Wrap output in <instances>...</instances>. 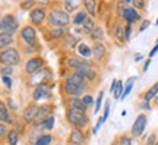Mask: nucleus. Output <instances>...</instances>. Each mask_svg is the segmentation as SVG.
Listing matches in <instances>:
<instances>
[{
  "label": "nucleus",
  "instance_id": "6e6552de",
  "mask_svg": "<svg viewBox=\"0 0 158 145\" xmlns=\"http://www.w3.org/2000/svg\"><path fill=\"white\" fill-rule=\"evenodd\" d=\"M18 29H19V21L16 19L15 15L7 13L0 19V32L15 34Z\"/></svg>",
  "mask_w": 158,
  "mask_h": 145
},
{
  "label": "nucleus",
  "instance_id": "3c124183",
  "mask_svg": "<svg viewBox=\"0 0 158 145\" xmlns=\"http://www.w3.org/2000/svg\"><path fill=\"white\" fill-rule=\"evenodd\" d=\"M141 107H142V109H145V110H149V109H151V104H149L148 101L143 100V101L141 103Z\"/></svg>",
  "mask_w": 158,
  "mask_h": 145
},
{
  "label": "nucleus",
  "instance_id": "dca6fc26",
  "mask_svg": "<svg viewBox=\"0 0 158 145\" xmlns=\"http://www.w3.org/2000/svg\"><path fill=\"white\" fill-rule=\"evenodd\" d=\"M69 34L68 28H48V31L45 32L47 40L48 41H60Z\"/></svg>",
  "mask_w": 158,
  "mask_h": 145
},
{
  "label": "nucleus",
  "instance_id": "c85d7f7f",
  "mask_svg": "<svg viewBox=\"0 0 158 145\" xmlns=\"http://www.w3.org/2000/svg\"><path fill=\"white\" fill-rule=\"evenodd\" d=\"M89 38L92 41H95V43H101L104 40V31H102L101 27H95V29L89 34Z\"/></svg>",
  "mask_w": 158,
  "mask_h": 145
},
{
  "label": "nucleus",
  "instance_id": "864d4df0",
  "mask_svg": "<svg viewBox=\"0 0 158 145\" xmlns=\"http://www.w3.org/2000/svg\"><path fill=\"white\" fill-rule=\"evenodd\" d=\"M116 87H117V79H114L113 82H111V87H110V92H111V94L114 92V89H116Z\"/></svg>",
  "mask_w": 158,
  "mask_h": 145
},
{
  "label": "nucleus",
  "instance_id": "423d86ee",
  "mask_svg": "<svg viewBox=\"0 0 158 145\" xmlns=\"http://www.w3.org/2000/svg\"><path fill=\"white\" fill-rule=\"evenodd\" d=\"M44 66H45V59L43 56H40V54H35V56L28 57V60L25 62V65H23V72H25L27 76H29V75L35 73L37 70L43 69Z\"/></svg>",
  "mask_w": 158,
  "mask_h": 145
},
{
  "label": "nucleus",
  "instance_id": "0eeeda50",
  "mask_svg": "<svg viewBox=\"0 0 158 145\" xmlns=\"http://www.w3.org/2000/svg\"><path fill=\"white\" fill-rule=\"evenodd\" d=\"M47 13H48V11L44 6H35L34 9L29 11V21L34 28H40L44 25V22L47 21Z\"/></svg>",
  "mask_w": 158,
  "mask_h": 145
},
{
  "label": "nucleus",
  "instance_id": "4d7b16f0",
  "mask_svg": "<svg viewBox=\"0 0 158 145\" xmlns=\"http://www.w3.org/2000/svg\"><path fill=\"white\" fill-rule=\"evenodd\" d=\"M141 59H143V56H142V54H136V56H135V62H141Z\"/></svg>",
  "mask_w": 158,
  "mask_h": 145
},
{
  "label": "nucleus",
  "instance_id": "bb28decb",
  "mask_svg": "<svg viewBox=\"0 0 158 145\" xmlns=\"http://www.w3.org/2000/svg\"><path fill=\"white\" fill-rule=\"evenodd\" d=\"M19 132L16 129H9V132L6 135V141H7V145H18L19 144Z\"/></svg>",
  "mask_w": 158,
  "mask_h": 145
},
{
  "label": "nucleus",
  "instance_id": "052dcab7",
  "mask_svg": "<svg viewBox=\"0 0 158 145\" xmlns=\"http://www.w3.org/2000/svg\"><path fill=\"white\" fill-rule=\"evenodd\" d=\"M68 145H73V144H68Z\"/></svg>",
  "mask_w": 158,
  "mask_h": 145
},
{
  "label": "nucleus",
  "instance_id": "473e14b6",
  "mask_svg": "<svg viewBox=\"0 0 158 145\" xmlns=\"http://www.w3.org/2000/svg\"><path fill=\"white\" fill-rule=\"evenodd\" d=\"M84 7L86 11V13H89L91 16H95L97 15V2H94V0H85Z\"/></svg>",
  "mask_w": 158,
  "mask_h": 145
},
{
  "label": "nucleus",
  "instance_id": "9d476101",
  "mask_svg": "<svg viewBox=\"0 0 158 145\" xmlns=\"http://www.w3.org/2000/svg\"><path fill=\"white\" fill-rule=\"evenodd\" d=\"M92 63L86 59H82L81 56L78 54H70V56L66 57V66L69 69H73V70H79L82 67H86V66H91Z\"/></svg>",
  "mask_w": 158,
  "mask_h": 145
},
{
  "label": "nucleus",
  "instance_id": "aec40b11",
  "mask_svg": "<svg viewBox=\"0 0 158 145\" xmlns=\"http://www.w3.org/2000/svg\"><path fill=\"white\" fill-rule=\"evenodd\" d=\"M106 53H107V49H106V45L102 44V43H95L94 47H92V57H94V60L95 62H101L106 56Z\"/></svg>",
  "mask_w": 158,
  "mask_h": 145
},
{
  "label": "nucleus",
  "instance_id": "5fc2aeb1",
  "mask_svg": "<svg viewBox=\"0 0 158 145\" xmlns=\"http://www.w3.org/2000/svg\"><path fill=\"white\" fill-rule=\"evenodd\" d=\"M149 65H151V60H147V62H145V65H143V72H147V70H148Z\"/></svg>",
  "mask_w": 158,
  "mask_h": 145
},
{
  "label": "nucleus",
  "instance_id": "4468645a",
  "mask_svg": "<svg viewBox=\"0 0 158 145\" xmlns=\"http://www.w3.org/2000/svg\"><path fill=\"white\" fill-rule=\"evenodd\" d=\"M145 128H147V116L145 114H139V116L136 117V120L133 122V125H132L130 132H132L133 136H141L143 134Z\"/></svg>",
  "mask_w": 158,
  "mask_h": 145
},
{
  "label": "nucleus",
  "instance_id": "412c9836",
  "mask_svg": "<svg viewBox=\"0 0 158 145\" xmlns=\"http://www.w3.org/2000/svg\"><path fill=\"white\" fill-rule=\"evenodd\" d=\"M75 72H79L85 79H86V82H94L97 79V70L91 66H86V67H82V69H79V70H75Z\"/></svg>",
  "mask_w": 158,
  "mask_h": 145
},
{
  "label": "nucleus",
  "instance_id": "c9c22d12",
  "mask_svg": "<svg viewBox=\"0 0 158 145\" xmlns=\"http://www.w3.org/2000/svg\"><path fill=\"white\" fill-rule=\"evenodd\" d=\"M81 100H82V103H84V106L86 107V109L92 107V104H94V98H92V95H89V94H85Z\"/></svg>",
  "mask_w": 158,
  "mask_h": 145
},
{
  "label": "nucleus",
  "instance_id": "ea45409f",
  "mask_svg": "<svg viewBox=\"0 0 158 145\" xmlns=\"http://www.w3.org/2000/svg\"><path fill=\"white\" fill-rule=\"evenodd\" d=\"M117 145H132V138L127 135H122L117 141Z\"/></svg>",
  "mask_w": 158,
  "mask_h": 145
},
{
  "label": "nucleus",
  "instance_id": "6ab92c4d",
  "mask_svg": "<svg viewBox=\"0 0 158 145\" xmlns=\"http://www.w3.org/2000/svg\"><path fill=\"white\" fill-rule=\"evenodd\" d=\"M66 106H68V109H73V110H78V112H82V113H86V110H88L84 106V103H82V100L79 97H68Z\"/></svg>",
  "mask_w": 158,
  "mask_h": 145
},
{
  "label": "nucleus",
  "instance_id": "de8ad7c7",
  "mask_svg": "<svg viewBox=\"0 0 158 145\" xmlns=\"http://www.w3.org/2000/svg\"><path fill=\"white\" fill-rule=\"evenodd\" d=\"M155 142H157V135L151 134L149 136H148V139H147V145H155Z\"/></svg>",
  "mask_w": 158,
  "mask_h": 145
},
{
  "label": "nucleus",
  "instance_id": "1a4fd4ad",
  "mask_svg": "<svg viewBox=\"0 0 158 145\" xmlns=\"http://www.w3.org/2000/svg\"><path fill=\"white\" fill-rule=\"evenodd\" d=\"M53 112H54V104H51V103H44V104H40V106H38V112H37V116H35V120H34V126L41 125V123L44 122L47 117L53 114Z\"/></svg>",
  "mask_w": 158,
  "mask_h": 145
},
{
  "label": "nucleus",
  "instance_id": "cd10ccee",
  "mask_svg": "<svg viewBox=\"0 0 158 145\" xmlns=\"http://www.w3.org/2000/svg\"><path fill=\"white\" fill-rule=\"evenodd\" d=\"M113 35H114V38H116V41H117L118 44L124 41V28L120 25V23H116L114 31H113Z\"/></svg>",
  "mask_w": 158,
  "mask_h": 145
},
{
  "label": "nucleus",
  "instance_id": "a19ab883",
  "mask_svg": "<svg viewBox=\"0 0 158 145\" xmlns=\"http://www.w3.org/2000/svg\"><path fill=\"white\" fill-rule=\"evenodd\" d=\"M35 6H37V2H32V0H27V2H23V3H21V7L22 9H34Z\"/></svg>",
  "mask_w": 158,
  "mask_h": 145
},
{
  "label": "nucleus",
  "instance_id": "9b49d317",
  "mask_svg": "<svg viewBox=\"0 0 158 145\" xmlns=\"http://www.w3.org/2000/svg\"><path fill=\"white\" fill-rule=\"evenodd\" d=\"M68 78L72 81V84L81 91V94H82V97H84V95L86 94V89H88V82H86V79H85L79 72H75V70L69 73Z\"/></svg>",
  "mask_w": 158,
  "mask_h": 145
},
{
  "label": "nucleus",
  "instance_id": "a878e982",
  "mask_svg": "<svg viewBox=\"0 0 158 145\" xmlns=\"http://www.w3.org/2000/svg\"><path fill=\"white\" fill-rule=\"evenodd\" d=\"M53 141H54V138H53L51 134H43V135H40L31 145H51Z\"/></svg>",
  "mask_w": 158,
  "mask_h": 145
},
{
  "label": "nucleus",
  "instance_id": "2eb2a0df",
  "mask_svg": "<svg viewBox=\"0 0 158 145\" xmlns=\"http://www.w3.org/2000/svg\"><path fill=\"white\" fill-rule=\"evenodd\" d=\"M69 144H73V145H84L86 142V135H85L84 130L81 129H72L70 134H69L68 138Z\"/></svg>",
  "mask_w": 158,
  "mask_h": 145
},
{
  "label": "nucleus",
  "instance_id": "a18cd8bd",
  "mask_svg": "<svg viewBox=\"0 0 158 145\" xmlns=\"http://www.w3.org/2000/svg\"><path fill=\"white\" fill-rule=\"evenodd\" d=\"M132 3H133V6H135L136 11H138V9H143V7H145V2H141V0H132Z\"/></svg>",
  "mask_w": 158,
  "mask_h": 145
},
{
  "label": "nucleus",
  "instance_id": "13d9d810",
  "mask_svg": "<svg viewBox=\"0 0 158 145\" xmlns=\"http://www.w3.org/2000/svg\"><path fill=\"white\" fill-rule=\"evenodd\" d=\"M155 145H158V139H157V142H155Z\"/></svg>",
  "mask_w": 158,
  "mask_h": 145
},
{
  "label": "nucleus",
  "instance_id": "2f4dec72",
  "mask_svg": "<svg viewBox=\"0 0 158 145\" xmlns=\"http://www.w3.org/2000/svg\"><path fill=\"white\" fill-rule=\"evenodd\" d=\"M157 94H158V82H155V84H154L152 87H151V88H149L147 92L143 94V100L149 103L151 100H154V98L157 97Z\"/></svg>",
  "mask_w": 158,
  "mask_h": 145
},
{
  "label": "nucleus",
  "instance_id": "603ef678",
  "mask_svg": "<svg viewBox=\"0 0 158 145\" xmlns=\"http://www.w3.org/2000/svg\"><path fill=\"white\" fill-rule=\"evenodd\" d=\"M157 53H158V44L155 45V47H154L152 50L149 51V57H154V56H155V54H157Z\"/></svg>",
  "mask_w": 158,
  "mask_h": 145
},
{
  "label": "nucleus",
  "instance_id": "f3484780",
  "mask_svg": "<svg viewBox=\"0 0 158 145\" xmlns=\"http://www.w3.org/2000/svg\"><path fill=\"white\" fill-rule=\"evenodd\" d=\"M0 123H5V125H13L15 119L9 112V107L3 100H0Z\"/></svg>",
  "mask_w": 158,
  "mask_h": 145
},
{
  "label": "nucleus",
  "instance_id": "e433bc0d",
  "mask_svg": "<svg viewBox=\"0 0 158 145\" xmlns=\"http://www.w3.org/2000/svg\"><path fill=\"white\" fill-rule=\"evenodd\" d=\"M76 6L78 5H75V3H72V2H68V0H66V2H63V9L68 12L69 15H70L73 11H76Z\"/></svg>",
  "mask_w": 158,
  "mask_h": 145
},
{
  "label": "nucleus",
  "instance_id": "bf43d9fd",
  "mask_svg": "<svg viewBox=\"0 0 158 145\" xmlns=\"http://www.w3.org/2000/svg\"><path fill=\"white\" fill-rule=\"evenodd\" d=\"M157 25H158V19H157Z\"/></svg>",
  "mask_w": 158,
  "mask_h": 145
},
{
  "label": "nucleus",
  "instance_id": "5701e85b",
  "mask_svg": "<svg viewBox=\"0 0 158 145\" xmlns=\"http://www.w3.org/2000/svg\"><path fill=\"white\" fill-rule=\"evenodd\" d=\"M126 21L127 23H132L136 22V21H139V13H138V11H136L135 7H126V11H124L123 16H122Z\"/></svg>",
  "mask_w": 158,
  "mask_h": 145
},
{
  "label": "nucleus",
  "instance_id": "6e6d98bb",
  "mask_svg": "<svg viewBox=\"0 0 158 145\" xmlns=\"http://www.w3.org/2000/svg\"><path fill=\"white\" fill-rule=\"evenodd\" d=\"M7 104H10V109H12V110H16V106H15V104H13V101H12L10 98H9V100H7Z\"/></svg>",
  "mask_w": 158,
  "mask_h": 145
},
{
  "label": "nucleus",
  "instance_id": "58836bf2",
  "mask_svg": "<svg viewBox=\"0 0 158 145\" xmlns=\"http://www.w3.org/2000/svg\"><path fill=\"white\" fill-rule=\"evenodd\" d=\"M102 98H104V92H100L98 97H97V101H95V107H94V113H98L100 109H101V104H102Z\"/></svg>",
  "mask_w": 158,
  "mask_h": 145
},
{
  "label": "nucleus",
  "instance_id": "49530a36",
  "mask_svg": "<svg viewBox=\"0 0 158 145\" xmlns=\"http://www.w3.org/2000/svg\"><path fill=\"white\" fill-rule=\"evenodd\" d=\"M102 123H104V119H102V116H101L100 119H98V122H97V125L94 126V129H92V134L97 135V132H98V129L101 128V125H102Z\"/></svg>",
  "mask_w": 158,
  "mask_h": 145
},
{
  "label": "nucleus",
  "instance_id": "b1692460",
  "mask_svg": "<svg viewBox=\"0 0 158 145\" xmlns=\"http://www.w3.org/2000/svg\"><path fill=\"white\" fill-rule=\"evenodd\" d=\"M86 18H88V13H86V11H85V9H81V11H78L76 13H75L73 19H72V23H73V27H75V28H79V27H82Z\"/></svg>",
  "mask_w": 158,
  "mask_h": 145
},
{
  "label": "nucleus",
  "instance_id": "f704fd0d",
  "mask_svg": "<svg viewBox=\"0 0 158 145\" xmlns=\"http://www.w3.org/2000/svg\"><path fill=\"white\" fill-rule=\"evenodd\" d=\"M15 72V67L13 66H0V75L2 76H10Z\"/></svg>",
  "mask_w": 158,
  "mask_h": 145
},
{
  "label": "nucleus",
  "instance_id": "4c0bfd02",
  "mask_svg": "<svg viewBox=\"0 0 158 145\" xmlns=\"http://www.w3.org/2000/svg\"><path fill=\"white\" fill-rule=\"evenodd\" d=\"M114 98H122V95H123V82L122 81H117V87L114 89Z\"/></svg>",
  "mask_w": 158,
  "mask_h": 145
},
{
  "label": "nucleus",
  "instance_id": "393cba45",
  "mask_svg": "<svg viewBox=\"0 0 158 145\" xmlns=\"http://www.w3.org/2000/svg\"><path fill=\"white\" fill-rule=\"evenodd\" d=\"M76 50H78V56H81L82 59H89L92 56V49L85 43H79L76 45Z\"/></svg>",
  "mask_w": 158,
  "mask_h": 145
},
{
  "label": "nucleus",
  "instance_id": "f03ea898",
  "mask_svg": "<svg viewBox=\"0 0 158 145\" xmlns=\"http://www.w3.org/2000/svg\"><path fill=\"white\" fill-rule=\"evenodd\" d=\"M51 81H53V70L50 67L44 66L43 69H40L35 73L29 75L28 79H27V84L29 87L37 88V87H43V85H48Z\"/></svg>",
  "mask_w": 158,
  "mask_h": 145
},
{
  "label": "nucleus",
  "instance_id": "39448f33",
  "mask_svg": "<svg viewBox=\"0 0 158 145\" xmlns=\"http://www.w3.org/2000/svg\"><path fill=\"white\" fill-rule=\"evenodd\" d=\"M21 63V53L16 47H9L0 51V66H18Z\"/></svg>",
  "mask_w": 158,
  "mask_h": 145
},
{
  "label": "nucleus",
  "instance_id": "72a5a7b5",
  "mask_svg": "<svg viewBox=\"0 0 158 145\" xmlns=\"http://www.w3.org/2000/svg\"><path fill=\"white\" fill-rule=\"evenodd\" d=\"M136 81V76H130L127 81H126V88L123 89V95H122V100H124L127 95H129V92L132 91V88H133V82Z\"/></svg>",
  "mask_w": 158,
  "mask_h": 145
},
{
  "label": "nucleus",
  "instance_id": "f8f14e48",
  "mask_svg": "<svg viewBox=\"0 0 158 145\" xmlns=\"http://www.w3.org/2000/svg\"><path fill=\"white\" fill-rule=\"evenodd\" d=\"M37 112H38V104L37 103H29L28 106L23 109L22 112V120L27 125H34V120H35V116H37Z\"/></svg>",
  "mask_w": 158,
  "mask_h": 145
},
{
  "label": "nucleus",
  "instance_id": "8fccbe9b",
  "mask_svg": "<svg viewBox=\"0 0 158 145\" xmlns=\"http://www.w3.org/2000/svg\"><path fill=\"white\" fill-rule=\"evenodd\" d=\"M151 23H149V21H143V22L141 23V27H139V32H142V31H145V29L149 27Z\"/></svg>",
  "mask_w": 158,
  "mask_h": 145
},
{
  "label": "nucleus",
  "instance_id": "c756f323",
  "mask_svg": "<svg viewBox=\"0 0 158 145\" xmlns=\"http://www.w3.org/2000/svg\"><path fill=\"white\" fill-rule=\"evenodd\" d=\"M54 122H56V117H54V114L48 116L44 122L41 123V128H43V130H47V134H48L50 130H53V128H54ZM37 126H38V125H37Z\"/></svg>",
  "mask_w": 158,
  "mask_h": 145
},
{
  "label": "nucleus",
  "instance_id": "7c9ffc66",
  "mask_svg": "<svg viewBox=\"0 0 158 145\" xmlns=\"http://www.w3.org/2000/svg\"><path fill=\"white\" fill-rule=\"evenodd\" d=\"M94 29H95V22H94V19H92V18L88 16L86 19H85L84 25H82V32H84V34H88V35H89V34L92 32Z\"/></svg>",
  "mask_w": 158,
  "mask_h": 145
},
{
  "label": "nucleus",
  "instance_id": "20e7f679",
  "mask_svg": "<svg viewBox=\"0 0 158 145\" xmlns=\"http://www.w3.org/2000/svg\"><path fill=\"white\" fill-rule=\"evenodd\" d=\"M19 41H22L23 45L28 47H40L38 44V34L32 25H23L19 32Z\"/></svg>",
  "mask_w": 158,
  "mask_h": 145
},
{
  "label": "nucleus",
  "instance_id": "79ce46f5",
  "mask_svg": "<svg viewBox=\"0 0 158 145\" xmlns=\"http://www.w3.org/2000/svg\"><path fill=\"white\" fill-rule=\"evenodd\" d=\"M130 35H132V25L126 23V27H124V41H129Z\"/></svg>",
  "mask_w": 158,
  "mask_h": 145
},
{
  "label": "nucleus",
  "instance_id": "37998d69",
  "mask_svg": "<svg viewBox=\"0 0 158 145\" xmlns=\"http://www.w3.org/2000/svg\"><path fill=\"white\" fill-rule=\"evenodd\" d=\"M7 132H9V128H7V125H5V123H0V141L3 139L6 135H7Z\"/></svg>",
  "mask_w": 158,
  "mask_h": 145
},
{
  "label": "nucleus",
  "instance_id": "ddd939ff",
  "mask_svg": "<svg viewBox=\"0 0 158 145\" xmlns=\"http://www.w3.org/2000/svg\"><path fill=\"white\" fill-rule=\"evenodd\" d=\"M51 87L50 85H43V87H37L32 91V101L37 103V101H44L47 98H51Z\"/></svg>",
  "mask_w": 158,
  "mask_h": 145
},
{
  "label": "nucleus",
  "instance_id": "c03bdc74",
  "mask_svg": "<svg viewBox=\"0 0 158 145\" xmlns=\"http://www.w3.org/2000/svg\"><path fill=\"white\" fill-rule=\"evenodd\" d=\"M108 114H110V101H107V103H106V106H104V114H102L104 122L108 119Z\"/></svg>",
  "mask_w": 158,
  "mask_h": 145
},
{
  "label": "nucleus",
  "instance_id": "7ed1b4c3",
  "mask_svg": "<svg viewBox=\"0 0 158 145\" xmlns=\"http://www.w3.org/2000/svg\"><path fill=\"white\" fill-rule=\"evenodd\" d=\"M66 120L73 129H81L84 130L88 125H89V117L86 113L78 112L73 109H68L66 110Z\"/></svg>",
  "mask_w": 158,
  "mask_h": 145
},
{
  "label": "nucleus",
  "instance_id": "a211bd4d",
  "mask_svg": "<svg viewBox=\"0 0 158 145\" xmlns=\"http://www.w3.org/2000/svg\"><path fill=\"white\" fill-rule=\"evenodd\" d=\"M60 44H62V47L64 50H73V49H76V45L79 44V38L76 35L69 32L64 38L60 40Z\"/></svg>",
  "mask_w": 158,
  "mask_h": 145
},
{
  "label": "nucleus",
  "instance_id": "f257e3e1",
  "mask_svg": "<svg viewBox=\"0 0 158 145\" xmlns=\"http://www.w3.org/2000/svg\"><path fill=\"white\" fill-rule=\"evenodd\" d=\"M70 15L63 7H50L47 13V27L48 28H69Z\"/></svg>",
  "mask_w": 158,
  "mask_h": 145
},
{
  "label": "nucleus",
  "instance_id": "4be33fe9",
  "mask_svg": "<svg viewBox=\"0 0 158 145\" xmlns=\"http://www.w3.org/2000/svg\"><path fill=\"white\" fill-rule=\"evenodd\" d=\"M13 41H15V37H13V34L0 32V51H3V50H6V49L12 47Z\"/></svg>",
  "mask_w": 158,
  "mask_h": 145
},
{
  "label": "nucleus",
  "instance_id": "09e8293b",
  "mask_svg": "<svg viewBox=\"0 0 158 145\" xmlns=\"http://www.w3.org/2000/svg\"><path fill=\"white\" fill-rule=\"evenodd\" d=\"M2 81H3V84H5L7 88H12V84H13V82H12L10 76H2Z\"/></svg>",
  "mask_w": 158,
  "mask_h": 145
}]
</instances>
